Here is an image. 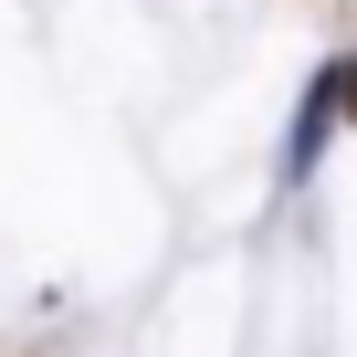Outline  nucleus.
Masks as SVG:
<instances>
[{
	"mask_svg": "<svg viewBox=\"0 0 357 357\" xmlns=\"http://www.w3.org/2000/svg\"><path fill=\"white\" fill-rule=\"evenodd\" d=\"M347 116H357V63H347Z\"/></svg>",
	"mask_w": 357,
	"mask_h": 357,
	"instance_id": "nucleus-1",
	"label": "nucleus"
}]
</instances>
